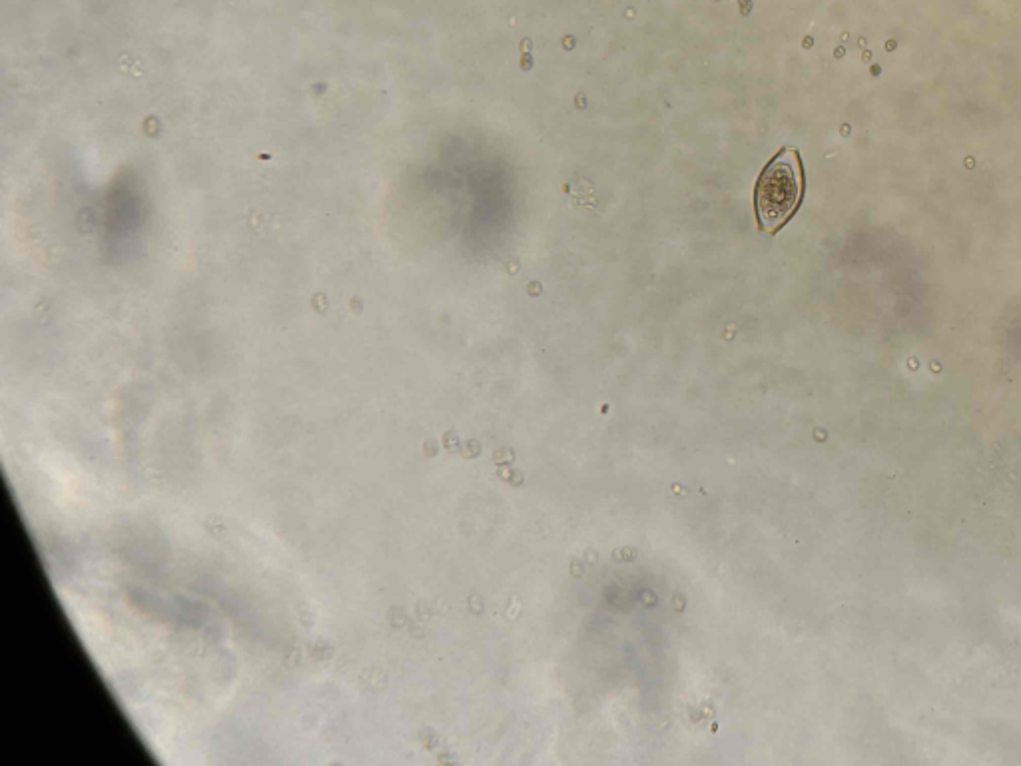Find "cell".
<instances>
[{
	"label": "cell",
	"mask_w": 1021,
	"mask_h": 766,
	"mask_svg": "<svg viewBox=\"0 0 1021 766\" xmlns=\"http://www.w3.org/2000/svg\"><path fill=\"white\" fill-rule=\"evenodd\" d=\"M786 150L772 160L756 184V214L768 232H776L794 214L802 198V174L796 160L784 158Z\"/></svg>",
	"instance_id": "1"
}]
</instances>
